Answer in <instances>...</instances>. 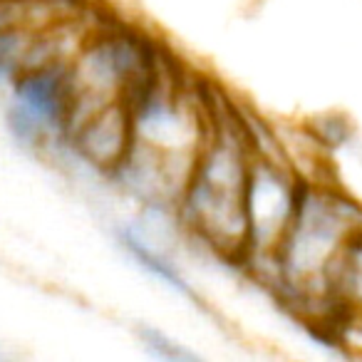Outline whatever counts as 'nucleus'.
Masks as SVG:
<instances>
[{"mask_svg": "<svg viewBox=\"0 0 362 362\" xmlns=\"http://www.w3.org/2000/svg\"><path fill=\"white\" fill-rule=\"evenodd\" d=\"M141 347L149 352L156 360H166V362H197L199 355L194 350H189L187 345H181L179 340H174L171 335H166L164 330L151 325H141L136 330Z\"/></svg>", "mask_w": 362, "mask_h": 362, "instance_id": "nucleus-7", "label": "nucleus"}, {"mask_svg": "<svg viewBox=\"0 0 362 362\" xmlns=\"http://www.w3.org/2000/svg\"><path fill=\"white\" fill-rule=\"evenodd\" d=\"M256 144L243 124H211L174 211L226 261H246V181Z\"/></svg>", "mask_w": 362, "mask_h": 362, "instance_id": "nucleus-1", "label": "nucleus"}, {"mask_svg": "<svg viewBox=\"0 0 362 362\" xmlns=\"http://www.w3.org/2000/svg\"><path fill=\"white\" fill-rule=\"evenodd\" d=\"M72 62H37L13 77L8 127L21 144L42 149L57 139L67 141L75 112Z\"/></svg>", "mask_w": 362, "mask_h": 362, "instance_id": "nucleus-2", "label": "nucleus"}, {"mask_svg": "<svg viewBox=\"0 0 362 362\" xmlns=\"http://www.w3.org/2000/svg\"><path fill=\"white\" fill-rule=\"evenodd\" d=\"M134 139L129 100H117L97 107L87 117L70 127L67 144L85 164L115 174L127 159Z\"/></svg>", "mask_w": 362, "mask_h": 362, "instance_id": "nucleus-4", "label": "nucleus"}, {"mask_svg": "<svg viewBox=\"0 0 362 362\" xmlns=\"http://www.w3.org/2000/svg\"><path fill=\"white\" fill-rule=\"evenodd\" d=\"M305 179L256 146L246 181V261L248 268H271L278 246L296 216Z\"/></svg>", "mask_w": 362, "mask_h": 362, "instance_id": "nucleus-3", "label": "nucleus"}, {"mask_svg": "<svg viewBox=\"0 0 362 362\" xmlns=\"http://www.w3.org/2000/svg\"><path fill=\"white\" fill-rule=\"evenodd\" d=\"M115 241H117V246H119L122 251H124L127 256H129L132 261H134L136 266L146 273V276H151L154 281H159L161 286L169 288V291L176 293V296L187 298V300L194 303V305L206 308L204 298L199 296V291L194 288V283L184 276V271H181V268L176 266V263L171 261L164 251H159V248L151 246V243L146 241L136 228L119 226L115 231Z\"/></svg>", "mask_w": 362, "mask_h": 362, "instance_id": "nucleus-5", "label": "nucleus"}, {"mask_svg": "<svg viewBox=\"0 0 362 362\" xmlns=\"http://www.w3.org/2000/svg\"><path fill=\"white\" fill-rule=\"evenodd\" d=\"M37 35H40L37 25H28V23L0 28V82L11 85L13 77L30 65Z\"/></svg>", "mask_w": 362, "mask_h": 362, "instance_id": "nucleus-6", "label": "nucleus"}]
</instances>
